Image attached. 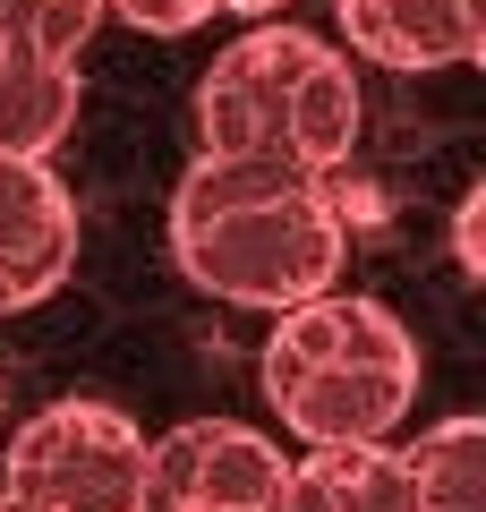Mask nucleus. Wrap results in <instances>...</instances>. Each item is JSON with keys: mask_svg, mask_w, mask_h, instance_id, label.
I'll list each match as a JSON object with an SVG mask.
<instances>
[{"mask_svg": "<svg viewBox=\"0 0 486 512\" xmlns=\"http://www.w3.org/2000/svg\"><path fill=\"white\" fill-rule=\"evenodd\" d=\"M452 256H461V274H469V282L486 274V188H469L461 214H452Z\"/></svg>", "mask_w": 486, "mask_h": 512, "instance_id": "ddd939ff", "label": "nucleus"}, {"mask_svg": "<svg viewBox=\"0 0 486 512\" xmlns=\"http://www.w3.org/2000/svg\"><path fill=\"white\" fill-rule=\"evenodd\" d=\"M103 9H120L137 35H197L222 0H103Z\"/></svg>", "mask_w": 486, "mask_h": 512, "instance_id": "f8f14e48", "label": "nucleus"}, {"mask_svg": "<svg viewBox=\"0 0 486 512\" xmlns=\"http://www.w3.org/2000/svg\"><path fill=\"white\" fill-rule=\"evenodd\" d=\"M282 444L239 419H188L145 444L137 512H273L282 495Z\"/></svg>", "mask_w": 486, "mask_h": 512, "instance_id": "20e7f679", "label": "nucleus"}, {"mask_svg": "<svg viewBox=\"0 0 486 512\" xmlns=\"http://www.w3.org/2000/svg\"><path fill=\"white\" fill-rule=\"evenodd\" d=\"M171 256L197 291L231 308H299L342 282V205L333 171L282 154H197L171 188Z\"/></svg>", "mask_w": 486, "mask_h": 512, "instance_id": "f257e3e1", "label": "nucleus"}, {"mask_svg": "<svg viewBox=\"0 0 486 512\" xmlns=\"http://www.w3.org/2000/svg\"><path fill=\"white\" fill-rule=\"evenodd\" d=\"M77 103H86L77 60H43L0 35V154H52L77 128Z\"/></svg>", "mask_w": 486, "mask_h": 512, "instance_id": "1a4fd4ad", "label": "nucleus"}, {"mask_svg": "<svg viewBox=\"0 0 486 512\" xmlns=\"http://www.w3.org/2000/svg\"><path fill=\"white\" fill-rule=\"evenodd\" d=\"M94 26H103V0H0V35L43 60H86Z\"/></svg>", "mask_w": 486, "mask_h": 512, "instance_id": "9b49d317", "label": "nucleus"}, {"mask_svg": "<svg viewBox=\"0 0 486 512\" xmlns=\"http://www.w3.org/2000/svg\"><path fill=\"white\" fill-rule=\"evenodd\" d=\"M0 512H26V504H9V495H0Z\"/></svg>", "mask_w": 486, "mask_h": 512, "instance_id": "2eb2a0df", "label": "nucleus"}, {"mask_svg": "<svg viewBox=\"0 0 486 512\" xmlns=\"http://www.w3.org/2000/svg\"><path fill=\"white\" fill-rule=\"evenodd\" d=\"M231 18H273V9H290V0H222Z\"/></svg>", "mask_w": 486, "mask_h": 512, "instance_id": "4468645a", "label": "nucleus"}, {"mask_svg": "<svg viewBox=\"0 0 486 512\" xmlns=\"http://www.w3.org/2000/svg\"><path fill=\"white\" fill-rule=\"evenodd\" d=\"M77 274V205L43 154H0V316H26Z\"/></svg>", "mask_w": 486, "mask_h": 512, "instance_id": "423d86ee", "label": "nucleus"}, {"mask_svg": "<svg viewBox=\"0 0 486 512\" xmlns=\"http://www.w3.org/2000/svg\"><path fill=\"white\" fill-rule=\"evenodd\" d=\"M316 35L299 26H256L205 69L197 86V137L205 154H282L290 146V103H299V69ZM290 163V154H282Z\"/></svg>", "mask_w": 486, "mask_h": 512, "instance_id": "39448f33", "label": "nucleus"}, {"mask_svg": "<svg viewBox=\"0 0 486 512\" xmlns=\"http://www.w3.org/2000/svg\"><path fill=\"white\" fill-rule=\"evenodd\" d=\"M350 52L384 69H469L486 52V0H333Z\"/></svg>", "mask_w": 486, "mask_h": 512, "instance_id": "0eeeda50", "label": "nucleus"}, {"mask_svg": "<svg viewBox=\"0 0 486 512\" xmlns=\"http://www.w3.org/2000/svg\"><path fill=\"white\" fill-rule=\"evenodd\" d=\"M418 512H486V427L478 419H435L418 444H401Z\"/></svg>", "mask_w": 486, "mask_h": 512, "instance_id": "9d476101", "label": "nucleus"}, {"mask_svg": "<svg viewBox=\"0 0 486 512\" xmlns=\"http://www.w3.org/2000/svg\"><path fill=\"white\" fill-rule=\"evenodd\" d=\"M265 402L299 444H384L418 402V342L359 291H316L273 316Z\"/></svg>", "mask_w": 486, "mask_h": 512, "instance_id": "f03ea898", "label": "nucleus"}, {"mask_svg": "<svg viewBox=\"0 0 486 512\" xmlns=\"http://www.w3.org/2000/svg\"><path fill=\"white\" fill-rule=\"evenodd\" d=\"M137 487H145V427L86 393L35 410L0 461V495L26 512H137Z\"/></svg>", "mask_w": 486, "mask_h": 512, "instance_id": "7ed1b4c3", "label": "nucleus"}, {"mask_svg": "<svg viewBox=\"0 0 486 512\" xmlns=\"http://www.w3.org/2000/svg\"><path fill=\"white\" fill-rule=\"evenodd\" d=\"M273 512H418L401 444H307V461L282 470Z\"/></svg>", "mask_w": 486, "mask_h": 512, "instance_id": "6e6552de", "label": "nucleus"}]
</instances>
